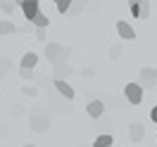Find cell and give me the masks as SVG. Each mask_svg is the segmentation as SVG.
<instances>
[{
	"instance_id": "1",
	"label": "cell",
	"mask_w": 157,
	"mask_h": 147,
	"mask_svg": "<svg viewBox=\"0 0 157 147\" xmlns=\"http://www.w3.org/2000/svg\"><path fill=\"white\" fill-rule=\"evenodd\" d=\"M124 95H126V100L131 102V105H140L143 102V86L140 83H128L126 88H124Z\"/></svg>"
},
{
	"instance_id": "2",
	"label": "cell",
	"mask_w": 157,
	"mask_h": 147,
	"mask_svg": "<svg viewBox=\"0 0 157 147\" xmlns=\"http://www.w3.org/2000/svg\"><path fill=\"white\" fill-rule=\"evenodd\" d=\"M138 83H140L143 88H152V86L157 83V69L145 67L143 71H140V79H138Z\"/></svg>"
},
{
	"instance_id": "3",
	"label": "cell",
	"mask_w": 157,
	"mask_h": 147,
	"mask_svg": "<svg viewBox=\"0 0 157 147\" xmlns=\"http://www.w3.org/2000/svg\"><path fill=\"white\" fill-rule=\"evenodd\" d=\"M117 33H119V38H124V40L136 38V29L131 24H126V21H117Z\"/></svg>"
},
{
	"instance_id": "4",
	"label": "cell",
	"mask_w": 157,
	"mask_h": 147,
	"mask_svg": "<svg viewBox=\"0 0 157 147\" xmlns=\"http://www.w3.org/2000/svg\"><path fill=\"white\" fill-rule=\"evenodd\" d=\"M86 112H88L90 119H100L102 112H105V102H102V100H90L88 107H86Z\"/></svg>"
},
{
	"instance_id": "5",
	"label": "cell",
	"mask_w": 157,
	"mask_h": 147,
	"mask_svg": "<svg viewBox=\"0 0 157 147\" xmlns=\"http://www.w3.org/2000/svg\"><path fill=\"white\" fill-rule=\"evenodd\" d=\"M45 57H48V62L57 64L59 57H62V48H59V43H48V45H45Z\"/></svg>"
},
{
	"instance_id": "6",
	"label": "cell",
	"mask_w": 157,
	"mask_h": 147,
	"mask_svg": "<svg viewBox=\"0 0 157 147\" xmlns=\"http://www.w3.org/2000/svg\"><path fill=\"white\" fill-rule=\"evenodd\" d=\"M55 88H57V93L62 95V97H67V100H74V95H76L74 88H71L64 79H57V81H55Z\"/></svg>"
},
{
	"instance_id": "7",
	"label": "cell",
	"mask_w": 157,
	"mask_h": 147,
	"mask_svg": "<svg viewBox=\"0 0 157 147\" xmlns=\"http://www.w3.org/2000/svg\"><path fill=\"white\" fill-rule=\"evenodd\" d=\"M38 10H40V2H33V0H26V2H21V12H24L26 21H31V19H33Z\"/></svg>"
},
{
	"instance_id": "8",
	"label": "cell",
	"mask_w": 157,
	"mask_h": 147,
	"mask_svg": "<svg viewBox=\"0 0 157 147\" xmlns=\"http://www.w3.org/2000/svg\"><path fill=\"white\" fill-rule=\"evenodd\" d=\"M128 138H131L133 142H140V140L145 138V126H143V123H131V126H128Z\"/></svg>"
},
{
	"instance_id": "9",
	"label": "cell",
	"mask_w": 157,
	"mask_h": 147,
	"mask_svg": "<svg viewBox=\"0 0 157 147\" xmlns=\"http://www.w3.org/2000/svg\"><path fill=\"white\" fill-rule=\"evenodd\" d=\"M19 64H21V69H33L38 64V55H36V52H26V55L21 57Z\"/></svg>"
},
{
	"instance_id": "10",
	"label": "cell",
	"mask_w": 157,
	"mask_h": 147,
	"mask_svg": "<svg viewBox=\"0 0 157 147\" xmlns=\"http://www.w3.org/2000/svg\"><path fill=\"white\" fill-rule=\"evenodd\" d=\"M31 24H33V26H36V29H45V26H48L50 24V19H48V14H45V12H36V17H33V19H31Z\"/></svg>"
},
{
	"instance_id": "11",
	"label": "cell",
	"mask_w": 157,
	"mask_h": 147,
	"mask_svg": "<svg viewBox=\"0 0 157 147\" xmlns=\"http://www.w3.org/2000/svg\"><path fill=\"white\" fill-rule=\"evenodd\" d=\"M112 142H114V138L109 133H102V135H98L93 140V147H112Z\"/></svg>"
},
{
	"instance_id": "12",
	"label": "cell",
	"mask_w": 157,
	"mask_h": 147,
	"mask_svg": "<svg viewBox=\"0 0 157 147\" xmlns=\"http://www.w3.org/2000/svg\"><path fill=\"white\" fill-rule=\"evenodd\" d=\"M55 2V7H57V12L59 14H67L69 12V7L74 5V0H52Z\"/></svg>"
},
{
	"instance_id": "13",
	"label": "cell",
	"mask_w": 157,
	"mask_h": 147,
	"mask_svg": "<svg viewBox=\"0 0 157 147\" xmlns=\"http://www.w3.org/2000/svg\"><path fill=\"white\" fill-rule=\"evenodd\" d=\"M17 31V24L12 21H0V36H7V33H14Z\"/></svg>"
},
{
	"instance_id": "14",
	"label": "cell",
	"mask_w": 157,
	"mask_h": 147,
	"mask_svg": "<svg viewBox=\"0 0 157 147\" xmlns=\"http://www.w3.org/2000/svg\"><path fill=\"white\" fill-rule=\"evenodd\" d=\"M14 7H17V2H14V0H0V10L5 12V14H12Z\"/></svg>"
},
{
	"instance_id": "15",
	"label": "cell",
	"mask_w": 157,
	"mask_h": 147,
	"mask_svg": "<svg viewBox=\"0 0 157 147\" xmlns=\"http://www.w3.org/2000/svg\"><path fill=\"white\" fill-rule=\"evenodd\" d=\"M140 19H147L150 17V0H140Z\"/></svg>"
},
{
	"instance_id": "16",
	"label": "cell",
	"mask_w": 157,
	"mask_h": 147,
	"mask_svg": "<svg viewBox=\"0 0 157 147\" xmlns=\"http://www.w3.org/2000/svg\"><path fill=\"white\" fill-rule=\"evenodd\" d=\"M7 69H10V59H0V76L7 74Z\"/></svg>"
},
{
	"instance_id": "17",
	"label": "cell",
	"mask_w": 157,
	"mask_h": 147,
	"mask_svg": "<svg viewBox=\"0 0 157 147\" xmlns=\"http://www.w3.org/2000/svg\"><path fill=\"white\" fill-rule=\"evenodd\" d=\"M21 79L31 81V79H33V69H21Z\"/></svg>"
},
{
	"instance_id": "18",
	"label": "cell",
	"mask_w": 157,
	"mask_h": 147,
	"mask_svg": "<svg viewBox=\"0 0 157 147\" xmlns=\"http://www.w3.org/2000/svg\"><path fill=\"white\" fill-rule=\"evenodd\" d=\"M131 14H133V17H136V19H140V5H131Z\"/></svg>"
},
{
	"instance_id": "19",
	"label": "cell",
	"mask_w": 157,
	"mask_h": 147,
	"mask_svg": "<svg viewBox=\"0 0 157 147\" xmlns=\"http://www.w3.org/2000/svg\"><path fill=\"white\" fill-rule=\"evenodd\" d=\"M36 38H38V40H45V29H36Z\"/></svg>"
},
{
	"instance_id": "20",
	"label": "cell",
	"mask_w": 157,
	"mask_h": 147,
	"mask_svg": "<svg viewBox=\"0 0 157 147\" xmlns=\"http://www.w3.org/2000/svg\"><path fill=\"white\" fill-rule=\"evenodd\" d=\"M150 119H152V121H155V123H157V105H155V107H152V112H150Z\"/></svg>"
},
{
	"instance_id": "21",
	"label": "cell",
	"mask_w": 157,
	"mask_h": 147,
	"mask_svg": "<svg viewBox=\"0 0 157 147\" xmlns=\"http://www.w3.org/2000/svg\"><path fill=\"white\" fill-rule=\"evenodd\" d=\"M136 2H140V0H128V5H136Z\"/></svg>"
},
{
	"instance_id": "22",
	"label": "cell",
	"mask_w": 157,
	"mask_h": 147,
	"mask_svg": "<svg viewBox=\"0 0 157 147\" xmlns=\"http://www.w3.org/2000/svg\"><path fill=\"white\" fill-rule=\"evenodd\" d=\"M14 2H17V5H21V2H24V0H14Z\"/></svg>"
},
{
	"instance_id": "23",
	"label": "cell",
	"mask_w": 157,
	"mask_h": 147,
	"mask_svg": "<svg viewBox=\"0 0 157 147\" xmlns=\"http://www.w3.org/2000/svg\"><path fill=\"white\" fill-rule=\"evenodd\" d=\"M24 147H36V145H31V142H29V145H24Z\"/></svg>"
},
{
	"instance_id": "24",
	"label": "cell",
	"mask_w": 157,
	"mask_h": 147,
	"mask_svg": "<svg viewBox=\"0 0 157 147\" xmlns=\"http://www.w3.org/2000/svg\"><path fill=\"white\" fill-rule=\"evenodd\" d=\"M24 2H26V0H24ZM33 2H40V0H33Z\"/></svg>"
},
{
	"instance_id": "25",
	"label": "cell",
	"mask_w": 157,
	"mask_h": 147,
	"mask_svg": "<svg viewBox=\"0 0 157 147\" xmlns=\"http://www.w3.org/2000/svg\"><path fill=\"white\" fill-rule=\"evenodd\" d=\"M40 2H43V0H40Z\"/></svg>"
},
{
	"instance_id": "26",
	"label": "cell",
	"mask_w": 157,
	"mask_h": 147,
	"mask_svg": "<svg viewBox=\"0 0 157 147\" xmlns=\"http://www.w3.org/2000/svg\"><path fill=\"white\" fill-rule=\"evenodd\" d=\"M155 138H157V135H155Z\"/></svg>"
}]
</instances>
